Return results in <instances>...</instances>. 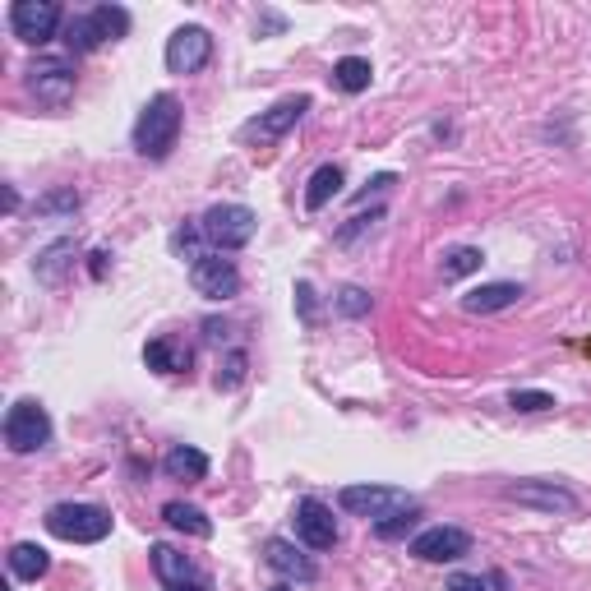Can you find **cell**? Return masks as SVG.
I'll use <instances>...</instances> for the list:
<instances>
[{"instance_id":"cell-1","label":"cell","mask_w":591,"mask_h":591,"mask_svg":"<svg viewBox=\"0 0 591 591\" xmlns=\"http://www.w3.org/2000/svg\"><path fill=\"white\" fill-rule=\"evenodd\" d=\"M176 134H181V102L171 93H157L144 107V116L134 121V148H139L148 162H162V157L176 148Z\"/></svg>"},{"instance_id":"cell-2","label":"cell","mask_w":591,"mask_h":591,"mask_svg":"<svg viewBox=\"0 0 591 591\" xmlns=\"http://www.w3.org/2000/svg\"><path fill=\"white\" fill-rule=\"evenodd\" d=\"M47 531L56 541H74V545H93L111 536V513L97 504H56L47 513Z\"/></svg>"},{"instance_id":"cell-3","label":"cell","mask_w":591,"mask_h":591,"mask_svg":"<svg viewBox=\"0 0 591 591\" xmlns=\"http://www.w3.org/2000/svg\"><path fill=\"white\" fill-rule=\"evenodd\" d=\"M254 227H259V218H254L245 204H213L204 213V222H199V231H204L208 241L222 250H241V245L254 241Z\"/></svg>"},{"instance_id":"cell-4","label":"cell","mask_w":591,"mask_h":591,"mask_svg":"<svg viewBox=\"0 0 591 591\" xmlns=\"http://www.w3.org/2000/svg\"><path fill=\"white\" fill-rule=\"evenodd\" d=\"M47 439H51V416L42 402L24 398L5 411V444H10V453H37V448H47Z\"/></svg>"},{"instance_id":"cell-5","label":"cell","mask_w":591,"mask_h":591,"mask_svg":"<svg viewBox=\"0 0 591 591\" xmlns=\"http://www.w3.org/2000/svg\"><path fill=\"white\" fill-rule=\"evenodd\" d=\"M338 504L347 508V513H356V518H370L374 527L384 518H393V513H402V508H416L402 490H393V485H347L338 495Z\"/></svg>"},{"instance_id":"cell-6","label":"cell","mask_w":591,"mask_h":591,"mask_svg":"<svg viewBox=\"0 0 591 591\" xmlns=\"http://www.w3.org/2000/svg\"><path fill=\"white\" fill-rule=\"evenodd\" d=\"M190 287L204 296V301H231L236 291H241V273L231 259L222 254H199L190 264Z\"/></svg>"},{"instance_id":"cell-7","label":"cell","mask_w":591,"mask_h":591,"mask_svg":"<svg viewBox=\"0 0 591 591\" xmlns=\"http://www.w3.org/2000/svg\"><path fill=\"white\" fill-rule=\"evenodd\" d=\"M208 56H213V37H208V28L185 24L167 37V70L171 74H199L208 65Z\"/></svg>"},{"instance_id":"cell-8","label":"cell","mask_w":591,"mask_h":591,"mask_svg":"<svg viewBox=\"0 0 591 591\" xmlns=\"http://www.w3.org/2000/svg\"><path fill=\"white\" fill-rule=\"evenodd\" d=\"M10 28L19 42H51L61 28V5L56 0H14Z\"/></svg>"},{"instance_id":"cell-9","label":"cell","mask_w":591,"mask_h":591,"mask_svg":"<svg viewBox=\"0 0 591 591\" xmlns=\"http://www.w3.org/2000/svg\"><path fill=\"white\" fill-rule=\"evenodd\" d=\"M291 518H296V536H301L310 550H333V545H338V522H333V508L328 504L301 499Z\"/></svg>"},{"instance_id":"cell-10","label":"cell","mask_w":591,"mask_h":591,"mask_svg":"<svg viewBox=\"0 0 591 591\" xmlns=\"http://www.w3.org/2000/svg\"><path fill=\"white\" fill-rule=\"evenodd\" d=\"M471 550V536L462 527H430L411 541V555L425 559V564H453Z\"/></svg>"},{"instance_id":"cell-11","label":"cell","mask_w":591,"mask_h":591,"mask_svg":"<svg viewBox=\"0 0 591 591\" xmlns=\"http://www.w3.org/2000/svg\"><path fill=\"white\" fill-rule=\"evenodd\" d=\"M28 88L37 93V102L65 107L74 97V74H70V65H61V61H37L33 70H28Z\"/></svg>"},{"instance_id":"cell-12","label":"cell","mask_w":591,"mask_h":591,"mask_svg":"<svg viewBox=\"0 0 591 591\" xmlns=\"http://www.w3.org/2000/svg\"><path fill=\"white\" fill-rule=\"evenodd\" d=\"M305 111H310V97L305 93H296V97H282L273 111H264L259 121H250L245 125V139H282V134L291 130V125L301 121Z\"/></svg>"},{"instance_id":"cell-13","label":"cell","mask_w":591,"mask_h":591,"mask_svg":"<svg viewBox=\"0 0 591 591\" xmlns=\"http://www.w3.org/2000/svg\"><path fill=\"white\" fill-rule=\"evenodd\" d=\"M264 559H268V568L282 573L287 582H314V564L291 541H282V536H273V541L264 545Z\"/></svg>"},{"instance_id":"cell-14","label":"cell","mask_w":591,"mask_h":591,"mask_svg":"<svg viewBox=\"0 0 591 591\" xmlns=\"http://www.w3.org/2000/svg\"><path fill=\"white\" fill-rule=\"evenodd\" d=\"M508 499H518V504H531V508H545V513H573V508H578V499L568 495V490H559L555 481L513 485V490H508Z\"/></svg>"},{"instance_id":"cell-15","label":"cell","mask_w":591,"mask_h":591,"mask_svg":"<svg viewBox=\"0 0 591 591\" xmlns=\"http://www.w3.org/2000/svg\"><path fill=\"white\" fill-rule=\"evenodd\" d=\"M518 296H522L518 282H485V287H476V291L462 296V310L467 314H495V310L518 305Z\"/></svg>"},{"instance_id":"cell-16","label":"cell","mask_w":591,"mask_h":591,"mask_svg":"<svg viewBox=\"0 0 591 591\" xmlns=\"http://www.w3.org/2000/svg\"><path fill=\"white\" fill-rule=\"evenodd\" d=\"M144 361L148 370H162V374H185L190 370V347L181 338H157L144 347Z\"/></svg>"},{"instance_id":"cell-17","label":"cell","mask_w":591,"mask_h":591,"mask_svg":"<svg viewBox=\"0 0 591 591\" xmlns=\"http://www.w3.org/2000/svg\"><path fill=\"white\" fill-rule=\"evenodd\" d=\"M162 471H167L171 481H204L208 453H199V448H190V444H176L167 458H162Z\"/></svg>"},{"instance_id":"cell-18","label":"cell","mask_w":591,"mask_h":591,"mask_svg":"<svg viewBox=\"0 0 591 591\" xmlns=\"http://www.w3.org/2000/svg\"><path fill=\"white\" fill-rule=\"evenodd\" d=\"M47 568H51V555L42 550V545L24 541V545H14L10 550V573L19 582H37V578H47Z\"/></svg>"},{"instance_id":"cell-19","label":"cell","mask_w":591,"mask_h":591,"mask_svg":"<svg viewBox=\"0 0 591 591\" xmlns=\"http://www.w3.org/2000/svg\"><path fill=\"white\" fill-rule=\"evenodd\" d=\"M153 568H157V578L167 582V587H181V582H204L199 573H194L190 559L176 555L171 545H153Z\"/></svg>"},{"instance_id":"cell-20","label":"cell","mask_w":591,"mask_h":591,"mask_svg":"<svg viewBox=\"0 0 591 591\" xmlns=\"http://www.w3.org/2000/svg\"><path fill=\"white\" fill-rule=\"evenodd\" d=\"M338 190H342V167L324 162V167L310 176V185H305V208H310V213H319L328 199H338Z\"/></svg>"},{"instance_id":"cell-21","label":"cell","mask_w":591,"mask_h":591,"mask_svg":"<svg viewBox=\"0 0 591 591\" xmlns=\"http://www.w3.org/2000/svg\"><path fill=\"white\" fill-rule=\"evenodd\" d=\"M162 518H167L176 531H185V536H199V541H204V536H213V522H208L194 504H181V499L162 508Z\"/></svg>"},{"instance_id":"cell-22","label":"cell","mask_w":591,"mask_h":591,"mask_svg":"<svg viewBox=\"0 0 591 591\" xmlns=\"http://www.w3.org/2000/svg\"><path fill=\"white\" fill-rule=\"evenodd\" d=\"M370 61H361V56H342L338 65H333V84L342 88V93H365L370 88Z\"/></svg>"},{"instance_id":"cell-23","label":"cell","mask_w":591,"mask_h":591,"mask_svg":"<svg viewBox=\"0 0 591 591\" xmlns=\"http://www.w3.org/2000/svg\"><path fill=\"white\" fill-rule=\"evenodd\" d=\"M481 264H485V254L476 250V245H458V250L444 254L439 273H444V282H458V278H467V273H476Z\"/></svg>"},{"instance_id":"cell-24","label":"cell","mask_w":591,"mask_h":591,"mask_svg":"<svg viewBox=\"0 0 591 591\" xmlns=\"http://www.w3.org/2000/svg\"><path fill=\"white\" fill-rule=\"evenodd\" d=\"M88 19H93V28H97V37H102V42H107V37L116 42V37L130 33V10H121V5H97Z\"/></svg>"},{"instance_id":"cell-25","label":"cell","mask_w":591,"mask_h":591,"mask_svg":"<svg viewBox=\"0 0 591 591\" xmlns=\"http://www.w3.org/2000/svg\"><path fill=\"white\" fill-rule=\"evenodd\" d=\"M416 518H421V508H402V513H393V518L379 522V527H374V536H379V541H402V536L416 527Z\"/></svg>"},{"instance_id":"cell-26","label":"cell","mask_w":591,"mask_h":591,"mask_svg":"<svg viewBox=\"0 0 591 591\" xmlns=\"http://www.w3.org/2000/svg\"><path fill=\"white\" fill-rule=\"evenodd\" d=\"M65 254H74V241H61V245H51V250L42 254V259H37V278H42V282H61Z\"/></svg>"},{"instance_id":"cell-27","label":"cell","mask_w":591,"mask_h":591,"mask_svg":"<svg viewBox=\"0 0 591 591\" xmlns=\"http://www.w3.org/2000/svg\"><path fill=\"white\" fill-rule=\"evenodd\" d=\"M65 42H70V51H93L102 37H97V28H93V19H70V28H65Z\"/></svg>"},{"instance_id":"cell-28","label":"cell","mask_w":591,"mask_h":591,"mask_svg":"<svg viewBox=\"0 0 591 591\" xmlns=\"http://www.w3.org/2000/svg\"><path fill=\"white\" fill-rule=\"evenodd\" d=\"M508 407L513 411H550L555 407V398L541 393V388H513V393H508Z\"/></svg>"},{"instance_id":"cell-29","label":"cell","mask_w":591,"mask_h":591,"mask_svg":"<svg viewBox=\"0 0 591 591\" xmlns=\"http://www.w3.org/2000/svg\"><path fill=\"white\" fill-rule=\"evenodd\" d=\"M245 365H250V361H245V351H231L227 361L218 365V388H222V393H231V388H241Z\"/></svg>"},{"instance_id":"cell-30","label":"cell","mask_w":591,"mask_h":591,"mask_svg":"<svg viewBox=\"0 0 591 591\" xmlns=\"http://www.w3.org/2000/svg\"><path fill=\"white\" fill-rule=\"evenodd\" d=\"M338 310L347 314V319H361V314H370V291L342 287V291H338Z\"/></svg>"},{"instance_id":"cell-31","label":"cell","mask_w":591,"mask_h":591,"mask_svg":"<svg viewBox=\"0 0 591 591\" xmlns=\"http://www.w3.org/2000/svg\"><path fill=\"white\" fill-rule=\"evenodd\" d=\"M296 305H301L305 324H314V287H310V282H296Z\"/></svg>"},{"instance_id":"cell-32","label":"cell","mask_w":591,"mask_h":591,"mask_svg":"<svg viewBox=\"0 0 591 591\" xmlns=\"http://www.w3.org/2000/svg\"><path fill=\"white\" fill-rule=\"evenodd\" d=\"M42 213H56V208H79V194L74 190H61V194H51V199H42Z\"/></svg>"},{"instance_id":"cell-33","label":"cell","mask_w":591,"mask_h":591,"mask_svg":"<svg viewBox=\"0 0 591 591\" xmlns=\"http://www.w3.org/2000/svg\"><path fill=\"white\" fill-rule=\"evenodd\" d=\"M448 591H485V582L471 578V573H453V578H448Z\"/></svg>"},{"instance_id":"cell-34","label":"cell","mask_w":591,"mask_h":591,"mask_svg":"<svg viewBox=\"0 0 591 591\" xmlns=\"http://www.w3.org/2000/svg\"><path fill=\"white\" fill-rule=\"evenodd\" d=\"M167 591H204V582H181V587H167Z\"/></svg>"},{"instance_id":"cell-35","label":"cell","mask_w":591,"mask_h":591,"mask_svg":"<svg viewBox=\"0 0 591 591\" xmlns=\"http://www.w3.org/2000/svg\"><path fill=\"white\" fill-rule=\"evenodd\" d=\"M268 591H291V587H287V582H278V587H268Z\"/></svg>"}]
</instances>
